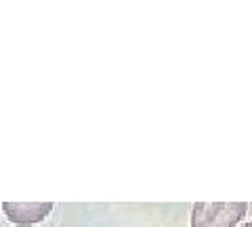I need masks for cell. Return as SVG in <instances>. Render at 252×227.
I'll use <instances>...</instances> for the list:
<instances>
[{
    "mask_svg": "<svg viewBox=\"0 0 252 227\" xmlns=\"http://www.w3.org/2000/svg\"><path fill=\"white\" fill-rule=\"evenodd\" d=\"M51 208H53V204H4L6 213H26L15 221L19 225H30L34 221H42Z\"/></svg>",
    "mask_w": 252,
    "mask_h": 227,
    "instance_id": "7a4b0ae2",
    "label": "cell"
},
{
    "mask_svg": "<svg viewBox=\"0 0 252 227\" xmlns=\"http://www.w3.org/2000/svg\"><path fill=\"white\" fill-rule=\"evenodd\" d=\"M242 227H252V221H250V223H246V225H242Z\"/></svg>",
    "mask_w": 252,
    "mask_h": 227,
    "instance_id": "3957f363",
    "label": "cell"
},
{
    "mask_svg": "<svg viewBox=\"0 0 252 227\" xmlns=\"http://www.w3.org/2000/svg\"><path fill=\"white\" fill-rule=\"evenodd\" d=\"M246 210V202H198L193 204L191 227H235Z\"/></svg>",
    "mask_w": 252,
    "mask_h": 227,
    "instance_id": "6da1fadb",
    "label": "cell"
}]
</instances>
